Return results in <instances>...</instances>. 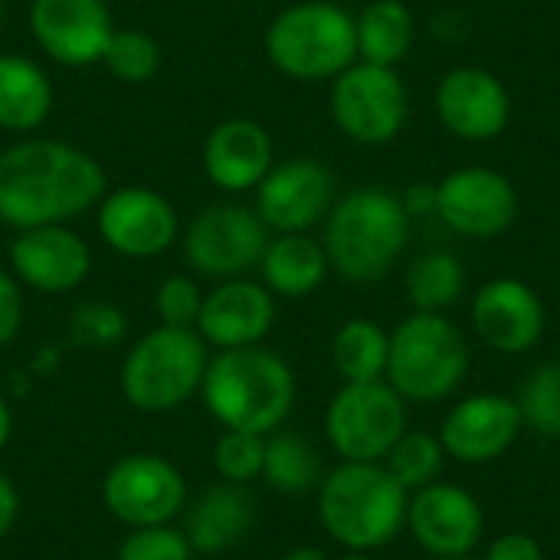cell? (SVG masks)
I'll return each instance as SVG.
<instances>
[{
	"label": "cell",
	"instance_id": "obj_8",
	"mask_svg": "<svg viewBox=\"0 0 560 560\" xmlns=\"http://www.w3.org/2000/svg\"><path fill=\"white\" fill-rule=\"evenodd\" d=\"M325 433L345 463H381L407 433V400L384 381L345 384L325 413Z\"/></svg>",
	"mask_w": 560,
	"mask_h": 560
},
{
	"label": "cell",
	"instance_id": "obj_2",
	"mask_svg": "<svg viewBox=\"0 0 560 560\" xmlns=\"http://www.w3.org/2000/svg\"><path fill=\"white\" fill-rule=\"evenodd\" d=\"M200 390L223 430L266 436L285 423L295 404V374L269 348H230L210 358Z\"/></svg>",
	"mask_w": 560,
	"mask_h": 560
},
{
	"label": "cell",
	"instance_id": "obj_29",
	"mask_svg": "<svg viewBox=\"0 0 560 560\" xmlns=\"http://www.w3.org/2000/svg\"><path fill=\"white\" fill-rule=\"evenodd\" d=\"M466 285V272L450 253H427L407 272V295L417 312H443L450 308Z\"/></svg>",
	"mask_w": 560,
	"mask_h": 560
},
{
	"label": "cell",
	"instance_id": "obj_34",
	"mask_svg": "<svg viewBox=\"0 0 560 560\" xmlns=\"http://www.w3.org/2000/svg\"><path fill=\"white\" fill-rule=\"evenodd\" d=\"M262 456H266V440L256 433L226 430L213 446V466H217L220 479L236 482V486L262 476Z\"/></svg>",
	"mask_w": 560,
	"mask_h": 560
},
{
	"label": "cell",
	"instance_id": "obj_28",
	"mask_svg": "<svg viewBox=\"0 0 560 560\" xmlns=\"http://www.w3.org/2000/svg\"><path fill=\"white\" fill-rule=\"evenodd\" d=\"M262 476L266 482L282 492V495H305L322 486V456L315 446L299 436V433H282L276 430L266 440V456H262Z\"/></svg>",
	"mask_w": 560,
	"mask_h": 560
},
{
	"label": "cell",
	"instance_id": "obj_15",
	"mask_svg": "<svg viewBox=\"0 0 560 560\" xmlns=\"http://www.w3.org/2000/svg\"><path fill=\"white\" fill-rule=\"evenodd\" d=\"M30 30L39 49L59 66H92L115 33L105 0H33Z\"/></svg>",
	"mask_w": 560,
	"mask_h": 560
},
{
	"label": "cell",
	"instance_id": "obj_36",
	"mask_svg": "<svg viewBox=\"0 0 560 560\" xmlns=\"http://www.w3.org/2000/svg\"><path fill=\"white\" fill-rule=\"evenodd\" d=\"M203 305V292L190 276H171L154 292V312L167 328H194Z\"/></svg>",
	"mask_w": 560,
	"mask_h": 560
},
{
	"label": "cell",
	"instance_id": "obj_7",
	"mask_svg": "<svg viewBox=\"0 0 560 560\" xmlns=\"http://www.w3.org/2000/svg\"><path fill=\"white\" fill-rule=\"evenodd\" d=\"M469 371L463 331L440 312H417L397 325L387 354V384L407 404L450 397Z\"/></svg>",
	"mask_w": 560,
	"mask_h": 560
},
{
	"label": "cell",
	"instance_id": "obj_13",
	"mask_svg": "<svg viewBox=\"0 0 560 560\" xmlns=\"http://www.w3.org/2000/svg\"><path fill=\"white\" fill-rule=\"evenodd\" d=\"M407 528L430 558L472 555L486 532L479 499L453 482H430L407 502Z\"/></svg>",
	"mask_w": 560,
	"mask_h": 560
},
{
	"label": "cell",
	"instance_id": "obj_44",
	"mask_svg": "<svg viewBox=\"0 0 560 560\" xmlns=\"http://www.w3.org/2000/svg\"><path fill=\"white\" fill-rule=\"evenodd\" d=\"M430 560H476L472 555H459V558H430Z\"/></svg>",
	"mask_w": 560,
	"mask_h": 560
},
{
	"label": "cell",
	"instance_id": "obj_24",
	"mask_svg": "<svg viewBox=\"0 0 560 560\" xmlns=\"http://www.w3.org/2000/svg\"><path fill=\"white\" fill-rule=\"evenodd\" d=\"M259 269H262V282L272 295L302 299V295H312L325 282L328 256H325V246L315 243L312 236L282 233V236L269 240Z\"/></svg>",
	"mask_w": 560,
	"mask_h": 560
},
{
	"label": "cell",
	"instance_id": "obj_43",
	"mask_svg": "<svg viewBox=\"0 0 560 560\" xmlns=\"http://www.w3.org/2000/svg\"><path fill=\"white\" fill-rule=\"evenodd\" d=\"M341 560H374V558H371L368 551H351L348 558H341Z\"/></svg>",
	"mask_w": 560,
	"mask_h": 560
},
{
	"label": "cell",
	"instance_id": "obj_18",
	"mask_svg": "<svg viewBox=\"0 0 560 560\" xmlns=\"http://www.w3.org/2000/svg\"><path fill=\"white\" fill-rule=\"evenodd\" d=\"M10 266L16 282L46 295H62L85 282L92 269V253L89 243L66 223H52L20 230L10 243Z\"/></svg>",
	"mask_w": 560,
	"mask_h": 560
},
{
	"label": "cell",
	"instance_id": "obj_20",
	"mask_svg": "<svg viewBox=\"0 0 560 560\" xmlns=\"http://www.w3.org/2000/svg\"><path fill=\"white\" fill-rule=\"evenodd\" d=\"M476 335L499 354H525L545 335V305L522 279H492L472 302Z\"/></svg>",
	"mask_w": 560,
	"mask_h": 560
},
{
	"label": "cell",
	"instance_id": "obj_10",
	"mask_svg": "<svg viewBox=\"0 0 560 560\" xmlns=\"http://www.w3.org/2000/svg\"><path fill=\"white\" fill-rule=\"evenodd\" d=\"M331 115L338 128L361 144H384L407 121V89L390 66L351 62L331 85Z\"/></svg>",
	"mask_w": 560,
	"mask_h": 560
},
{
	"label": "cell",
	"instance_id": "obj_41",
	"mask_svg": "<svg viewBox=\"0 0 560 560\" xmlns=\"http://www.w3.org/2000/svg\"><path fill=\"white\" fill-rule=\"evenodd\" d=\"M10 436H13V413H10V407L3 404V397H0V450L10 443Z\"/></svg>",
	"mask_w": 560,
	"mask_h": 560
},
{
	"label": "cell",
	"instance_id": "obj_39",
	"mask_svg": "<svg viewBox=\"0 0 560 560\" xmlns=\"http://www.w3.org/2000/svg\"><path fill=\"white\" fill-rule=\"evenodd\" d=\"M16 512H20V495H16V486L10 482V476L0 472V538L13 528L16 522Z\"/></svg>",
	"mask_w": 560,
	"mask_h": 560
},
{
	"label": "cell",
	"instance_id": "obj_9",
	"mask_svg": "<svg viewBox=\"0 0 560 560\" xmlns=\"http://www.w3.org/2000/svg\"><path fill=\"white\" fill-rule=\"evenodd\" d=\"M269 246V230L256 210L240 203H213L203 207L187 233L184 253L194 272L207 279H240L262 262Z\"/></svg>",
	"mask_w": 560,
	"mask_h": 560
},
{
	"label": "cell",
	"instance_id": "obj_14",
	"mask_svg": "<svg viewBox=\"0 0 560 560\" xmlns=\"http://www.w3.org/2000/svg\"><path fill=\"white\" fill-rule=\"evenodd\" d=\"M335 197V177L322 161L292 158L269 167L256 187V213L266 230L276 233H305L328 210Z\"/></svg>",
	"mask_w": 560,
	"mask_h": 560
},
{
	"label": "cell",
	"instance_id": "obj_38",
	"mask_svg": "<svg viewBox=\"0 0 560 560\" xmlns=\"http://www.w3.org/2000/svg\"><path fill=\"white\" fill-rule=\"evenodd\" d=\"M486 560H545V551L532 535L512 532V535H502L489 545Z\"/></svg>",
	"mask_w": 560,
	"mask_h": 560
},
{
	"label": "cell",
	"instance_id": "obj_32",
	"mask_svg": "<svg viewBox=\"0 0 560 560\" xmlns=\"http://www.w3.org/2000/svg\"><path fill=\"white\" fill-rule=\"evenodd\" d=\"M522 423L541 433L545 440H560V364H541L535 368L518 394Z\"/></svg>",
	"mask_w": 560,
	"mask_h": 560
},
{
	"label": "cell",
	"instance_id": "obj_12",
	"mask_svg": "<svg viewBox=\"0 0 560 560\" xmlns=\"http://www.w3.org/2000/svg\"><path fill=\"white\" fill-rule=\"evenodd\" d=\"M102 240L128 259H151L174 246L180 233L177 210L167 197L148 187H118L95 207Z\"/></svg>",
	"mask_w": 560,
	"mask_h": 560
},
{
	"label": "cell",
	"instance_id": "obj_33",
	"mask_svg": "<svg viewBox=\"0 0 560 560\" xmlns=\"http://www.w3.org/2000/svg\"><path fill=\"white\" fill-rule=\"evenodd\" d=\"M128 335V318L112 302H79L69 315V338L82 348H115Z\"/></svg>",
	"mask_w": 560,
	"mask_h": 560
},
{
	"label": "cell",
	"instance_id": "obj_22",
	"mask_svg": "<svg viewBox=\"0 0 560 560\" xmlns=\"http://www.w3.org/2000/svg\"><path fill=\"white\" fill-rule=\"evenodd\" d=\"M272 167V138L253 118L220 121L203 141V174L226 194L259 187Z\"/></svg>",
	"mask_w": 560,
	"mask_h": 560
},
{
	"label": "cell",
	"instance_id": "obj_23",
	"mask_svg": "<svg viewBox=\"0 0 560 560\" xmlns=\"http://www.w3.org/2000/svg\"><path fill=\"white\" fill-rule=\"evenodd\" d=\"M256 522V505L249 492L236 482L207 489L187 512L184 535L197 555H223L236 548Z\"/></svg>",
	"mask_w": 560,
	"mask_h": 560
},
{
	"label": "cell",
	"instance_id": "obj_5",
	"mask_svg": "<svg viewBox=\"0 0 560 560\" xmlns=\"http://www.w3.org/2000/svg\"><path fill=\"white\" fill-rule=\"evenodd\" d=\"M266 52L289 79H335L358 59L354 16L328 0L292 3L269 23Z\"/></svg>",
	"mask_w": 560,
	"mask_h": 560
},
{
	"label": "cell",
	"instance_id": "obj_26",
	"mask_svg": "<svg viewBox=\"0 0 560 560\" xmlns=\"http://www.w3.org/2000/svg\"><path fill=\"white\" fill-rule=\"evenodd\" d=\"M358 56L374 66H397L413 46V16L400 0H374L354 20Z\"/></svg>",
	"mask_w": 560,
	"mask_h": 560
},
{
	"label": "cell",
	"instance_id": "obj_27",
	"mask_svg": "<svg viewBox=\"0 0 560 560\" xmlns=\"http://www.w3.org/2000/svg\"><path fill=\"white\" fill-rule=\"evenodd\" d=\"M387 354H390V335L368 318L345 322L331 341V361L345 377V384L381 381L387 374Z\"/></svg>",
	"mask_w": 560,
	"mask_h": 560
},
{
	"label": "cell",
	"instance_id": "obj_31",
	"mask_svg": "<svg viewBox=\"0 0 560 560\" xmlns=\"http://www.w3.org/2000/svg\"><path fill=\"white\" fill-rule=\"evenodd\" d=\"M443 443L433 433H404L397 440V446L387 453V472L407 489L417 492L430 482H436L440 469H443Z\"/></svg>",
	"mask_w": 560,
	"mask_h": 560
},
{
	"label": "cell",
	"instance_id": "obj_19",
	"mask_svg": "<svg viewBox=\"0 0 560 560\" xmlns=\"http://www.w3.org/2000/svg\"><path fill=\"white\" fill-rule=\"evenodd\" d=\"M276 322V302L272 292L249 279H223L217 289L203 295L200 315H197V335L220 348H249L259 345Z\"/></svg>",
	"mask_w": 560,
	"mask_h": 560
},
{
	"label": "cell",
	"instance_id": "obj_4",
	"mask_svg": "<svg viewBox=\"0 0 560 560\" xmlns=\"http://www.w3.org/2000/svg\"><path fill=\"white\" fill-rule=\"evenodd\" d=\"M407 220L400 197L364 187L348 194L331 213L325 230L328 266L348 282L384 279L407 246Z\"/></svg>",
	"mask_w": 560,
	"mask_h": 560
},
{
	"label": "cell",
	"instance_id": "obj_17",
	"mask_svg": "<svg viewBox=\"0 0 560 560\" xmlns=\"http://www.w3.org/2000/svg\"><path fill=\"white\" fill-rule=\"evenodd\" d=\"M522 427L525 423L515 400L502 394H476L459 400L446 413L440 427V443L443 453H450L453 459L466 466H482L502 459L515 446Z\"/></svg>",
	"mask_w": 560,
	"mask_h": 560
},
{
	"label": "cell",
	"instance_id": "obj_25",
	"mask_svg": "<svg viewBox=\"0 0 560 560\" xmlns=\"http://www.w3.org/2000/svg\"><path fill=\"white\" fill-rule=\"evenodd\" d=\"M52 112V82L39 62L3 52L0 56V128L33 131Z\"/></svg>",
	"mask_w": 560,
	"mask_h": 560
},
{
	"label": "cell",
	"instance_id": "obj_42",
	"mask_svg": "<svg viewBox=\"0 0 560 560\" xmlns=\"http://www.w3.org/2000/svg\"><path fill=\"white\" fill-rule=\"evenodd\" d=\"M282 560H328V555L318 551V548H295V551H289Z\"/></svg>",
	"mask_w": 560,
	"mask_h": 560
},
{
	"label": "cell",
	"instance_id": "obj_6",
	"mask_svg": "<svg viewBox=\"0 0 560 560\" xmlns=\"http://www.w3.org/2000/svg\"><path fill=\"white\" fill-rule=\"evenodd\" d=\"M207 341L197 328H154L121 361V394L141 413H167L190 400L207 374Z\"/></svg>",
	"mask_w": 560,
	"mask_h": 560
},
{
	"label": "cell",
	"instance_id": "obj_35",
	"mask_svg": "<svg viewBox=\"0 0 560 560\" xmlns=\"http://www.w3.org/2000/svg\"><path fill=\"white\" fill-rule=\"evenodd\" d=\"M194 548L187 535L174 525H148L131 528L118 545V560H190Z\"/></svg>",
	"mask_w": 560,
	"mask_h": 560
},
{
	"label": "cell",
	"instance_id": "obj_16",
	"mask_svg": "<svg viewBox=\"0 0 560 560\" xmlns=\"http://www.w3.org/2000/svg\"><path fill=\"white\" fill-rule=\"evenodd\" d=\"M436 213L450 230L489 240L512 226L518 197L505 174L492 167H463L436 187Z\"/></svg>",
	"mask_w": 560,
	"mask_h": 560
},
{
	"label": "cell",
	"instance_id": "obj_30",
	"mask_svg": "<svg viewBox=\"0 0 560 560\" xmlns=\"http://www.w3.org/2000/svg\"><path fill=\"white\" fill-rule=\"evenodd\" d=\"M102 62L118 82L144 85L161 69V46L144 30H115L102 52Z\"/></svg>",
	"mask_w": 560,
	"mask_h": 560
},
{
	"label": "cell",
	"instance_id": "obj_37",
	"mask_svg": "<svg viewBox=\"0 0 560 560\" xmlns=\"http://www.w3.org/2000/svg\"><path fill=\"white\" fill-rule=\"evenodd\" d=\"M23 328V292L13 276L0 269V348L10 345Z\"/></svg>",
	"mask_w": 560,
	"mask_h": 560
},
{
	"label": "cell",
	"instance_id": "obj_3",
	"mask_svg": "<svg viewBox=\"0 0 560 560\" xmlns=\"http://www.w3.org/2000/svg\"><path fill=\"white\" fill-rule=\"evenodd\" d=\"M410 492L381 463H341L318 486L322 528L351 551L390 545L407 525Z\"/></svg>",
	"mask_w": 560,
	"mask_h": 560
},
{
	"label": "cell",
	"instance_id": "obj_40",
	"mask_svg": "<svg viewBox=\"0 0 560 560\" xmlns=\"http://www.w3.org/2000/svg\"><path fill=\"white\" fill-rule=\"evenodd\" d=\"M400 203H404L407 213H436V187H430V184H413Z\"/></svg>",
	"mask_w": 560,
	"mask_h": 560
},
{
	"label": "cell",
	"instance_id": "obj_21",
	"mask_svg": "<svg viewBox=\"0 0 560 560\" xmlns=\"http://www.w3.org/2000/svg\"><path fill=\"white\" fill-rule=\"evenodd\" d=\"M436 112L443 125L466 141H489L505 131L512 102L505 85L476 66L453 69L436 89Z\"/></svg>",
	"mask_w": 560,
	"mask_h": 560
},
{
	"label": "cell",
	"instance_id": "obj_11",
	"mask_svg": "<svg viewBox=\"0 0 560 560\" xmlns=\"http://www.w3.org/2000/svg\"><path fill=\"white\" fill-rule=\"evenodd\" d=\"M102 499L108 512L128 528L171 525L187 502V482L171 459L154 453H131L108 469Z\"/></svg>",
	"mask_w": 560,
	"mask_h": 560
},
{
	"label": "cell",
	"instance_id": "obj_45",
	"mask_svg": "<svg viewBox=\"0 0 560 560\" xmlns=\"http://www.w3.org/2000/svg\"><path fill=\"white\" fill-rule=\"evenodd\" d=\"M0 23H3V0H0Z\"/></svg>",
	"mask_w": 560,
	"mask_h": 560
},
{
	"label": "cell",
	"instance_id": "obj_1",
	"mask_svg": "<svg viewBox=\"0 0 560 560\" xmlns=\"http://www.w3.org/2000/svg\"><path fill=\"white\" fill-rule=\"evenodd\" d=\"M102 164L75 144L26 138L0 151V223L13 230L69 223L105 197Z\"/></svg>",
	"mask_w": 560,
	"mask_h": 560
}]
</instances>
